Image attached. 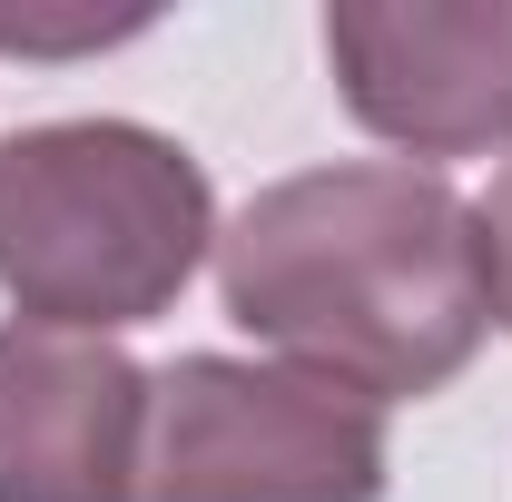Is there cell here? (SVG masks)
<instances>
[{
	"label": "cell",
	"mask_w": 512,
	"mask_h": 502,
	"mask_svg": "<svg viewBox=\"0 0 512 502\" xmlns=\"http://www.w3.org/2000/svg\"><path fill=\"white\" fill-rule=\"evenodd\" d=\"M217 296L256 345L365 404L444 394L493 335L473 207L404 158L276 178L217 227Z\"/></svg>",
	"instance_id": "cell-1"
},
{
	"label": "cell",
	"mask_w": 512,
	"mask_h": 502,
	"mask_svg": "<svg viewBox=\"0 0 512 502\" xmlns=\"http://www.w3.org/2000/svg\"><path fill=\"white\" fill-rule=\"evenodd\" d=\"M217 247L207 168L168 128L50 119L0 138V296L20 325L128 335L188 296Z\"/></svg>",
	"instance_id": "cell-2"
},
{
	"label": "cell",
	"mask_w": 512,
	"mask_h": 502,
	"mask_svg": "<svg viewBox=\"0 0 512 502\" xmlns=\"http://www.w3.org/2000/svg\"><path fill=\"white\" fill-rule=\"evenodd\" d=\"M128 502H384V404L296 365L178 355L148 375Z\"/></svg>",
	"instance_id": "cell-3"
},
{
	"label": "cell",
	"mask_w": 512,
	"mask_h": 502,
	"mask_svg": "<svg viewBox=\"0 0 512 502\" xmlns=\"http://www.w3.org/2000/svg\"><path fill=\"white\" fill-rule=\"evenodd\" d=\"M325 69L345 119L404 158L512 148V0H335Z\"/></svg>",
	"instance_id": "cell-4"
},
{
	"label": "cell",
	"mask_w": 512,
	"mask_h": 502,
	"mask_svg": "<svg viewBox=\"0 0 512 502\" xmlns=\"http://www.w3.org/2000/svg\"><path fill=\"white\" fill-rule=\"evenodd\" d=\"M148 434V365L109 335L0 325V502H128Z\"/></svg>",
	"instance_id": "cell-5"
},
{
	"label": "cell",
	"mask_w": 512,
	"mask_h": 502,
	"mask_svg": "<svg viewBox=\"0 0 512 502\" xmlns=\"http://www.w3.org/2000/svg\"><path fill=\"white\" fill-rule=\"evenodd\" d=\"M473 237H483V296H493V325H512V158H503V178H493V197L473 207Z\"/></svg>",
	"instance_id": "cell-6"
},
{
	"label": "cell",
	"mask_w": 512,
	"mask_h": 502,
	"mask_svg": "<svg viewBox=\"0 0 512 502\" xmlns=\"http://www.w3.org/2000/svg\"><path fill=\"white\" fill-rule=\"evenodd\" d=\"M128 30H148V10H119V20H0V50H109Z\"/></svg>",
	"instance_id": "cell-7"
}]
</instances>
